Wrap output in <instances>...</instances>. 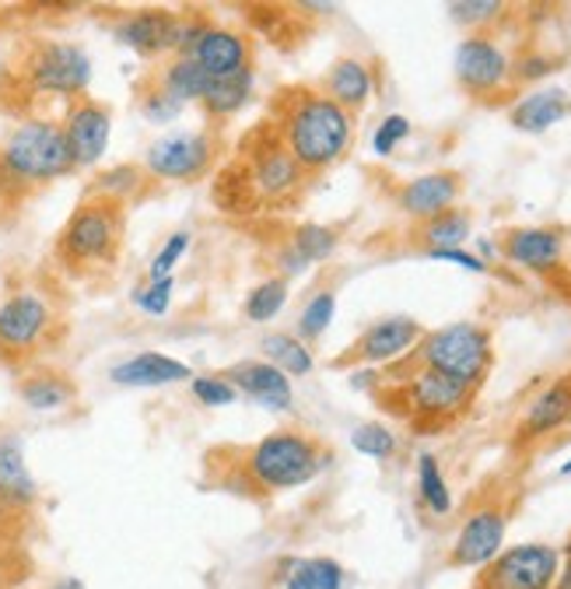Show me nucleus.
<instances>
[{"mask_svg": "<svg viewBox=\"0 0 571 589\" xmlns=\"http://www.w3.org/2000/svg\"><path fill=\"white\" fill-rule=\"evenodd\" d=\"M274 127L301 172H323L347 155L354 116L341 110L327 92L295 88L281 99Z\"/></svg>", "mask_w": 571, "mask_h": 589, "instance_id": "nucleus-1", "label": "nucleus"}, {"mask_svg": "<svg viewBox=\"0 0 571 589\" xmlns=\"http://www.w3.org/2000/svg\"><path fill=\"white\" fill-rule=\"evenodd\" d=\"M239 155L242 158L225 172L221 190H218V196L236 190V196L225 204L231 214L281 207V204L295 201L306 172H301V166L292 158V151L284 148L274 123H260V131L245 137Z\"/></svg>", "mask_w": 571, "mask_h": 589, "instance_id": "nucleus-2", "label": "nucleus"}, {"mask_svg": "<svg viewBox=\"0 0 571 589\" xmlns=\"http://www.w3.org/2000/svg\"><path fill=\"white\" fill-rule=\"evenodd\" d=\"M75 172L64 127L53 120H25L0 140V196L8 204L25 201L60 175Z\"/></svg>", "mask_w": 571, "mask_h": 589, "instance_id": "nucleus-3", "label": "nucleus"}, {"mask_svg": "<svg viewBox=\"0 0 571 589\" xmlns=\"http://www.w3.org/2000/svg\"><path fill=\"white\" fill-rule=\"evenodd\" d=\"M123 204L105 196H84L75 214L60 228L53 257L70 274H88L99 267H113L123 246Z\"/></svg>", "mask_w": 571, "mask_h": 589, "instance_id": "nucleus-4", "label": "nucleus"}, {"mask_svg": "<svg viewBox=\"0 0 571 589\" xmlns=\"http://www.w3.org/2000/svg\"><path fill=\"white\" fill-rule=\"evenodd\" d=\"M330 453L323 445L301 432H281L263 435L253 450L242 456L249 485L260 491H284V488H301L327 467Z\"/></svg>", "mask_w": 571, "mask_h": 589, "instance_id": "nucleus-5", "label": "nucleus"}, {"mask_svg": "<svg viewBox=\"0 0 571 589\" xmlns=\"http://www.w3.org/2000/svg\"><path fill=\"white\" fill-rule=\"evenodd\" d=\"M491 333L477 324H453L435 333H424L418 341L421 369H435L442 376H453L477 389L491 369Z\"/></svg>", "mask_w": 571, "mask_h": 589, "instance_id": "nucleus-6", "label": "nucleus"}, {"mask_svg": "<svg viewBox=\"0 0 571 589\" xmlns=\"http://www.w3.org/2000/svg\"><path fill=\"white\" fill-rule=\"evenodd\" d=\"M18 75L35 95H67L75 102L92 81V57L78 43L43 39L25 53Z\"/></svg>", "mask_w": 571, "mask_h": 589, "instance_id": "nucleus-7", "label": "nucleus"}, {"mask_svg": "<svg viewBox=\"0 0 571 589\" xmlns=\"http://www.w3.org/2000/svg\"><path fill=\"white\" fill-rule=\"evenodd\" d=\"M53 327H57V313H53L49 298L39 292H14L0 306V354L8 362L32 359L49 341Z\"/></svg>", "mask_w": 571, "mask_h": 589, "instance_id": "nucleus-8", "label": "nucleus"}, {"mask_svg": "<svg viewBox=\"0 0 571 589\" xmlns=\"http://www.w3.org/2000/svg\"><path fill=\"white\" fill-rule=\"evenodd\" d=\"M561 555L547 544H519L502 551L477 589H555Z\"/></svg>", "mask_w": 571, "mask_h": 589, "instance_id": "nucleus-9", "label": "nucleus"}, {"mask_svg": "<svg viewBox=\"0 0 571 589\" xmlns=\"http://www.w3.org/2000/svg\"><path fill=\"white\" fill-rule=\"evenodd\" d=\"M214 151H218V140L201 131H183L158 137L145 155V166L155 180H175L190 183L201 180V175L214 166Z\"/></svg>", "mask_w": 571, "mask_h": 589, "instance_id": "nucleus-10", "label": "nucleus"}, {"mask_svg": "<svg viewBox=\"0 0 571 589\" xmlns=\"http://www.w3.org/2000/svg\"><path fill=\"white\" fill-rule=\"evenodd\" d=\"M473 393L477 389H470L467 383H459L453 376H442V372H435V369H421L407 380L403 400L418 421L445 424L449 418L462 415V410L470 407Z\"/></svg>", "mask_w": 571, "mask_h": 589, "instance_id": "nucleus-11", "label": "nucleus"}, {"mask_svg": "<svg viewBox=\"0 0 571 589\" xmlns=\"http://www.w3.org/2000/svg\"><path fill=\"white\" fill-rule=\"evenodd\" d=\"M509 75H512L509 57L494 46V39H488V35H470V39L459 43L456 81L467 88L470 95L488 99L494 92H502L509 84Z\"/></svg>", "mask_w": 571, "mask_h": 589, "instance_id": "nucleus-12", "label": "nucleus"}, {"mask_svg": "<svg viewBox=\"0 0 571 589\" xmlns=\"http://www.w3.org/2000/svg\"><path fill=\"white\" fill-rule=\"evenodd\" d=\"M60 127H64V137H67L70 158H75V169H88L105 155V148H110L113 116L102 102L81 95V99L70 102V110H67Z\"/></svg>", "mask_w": 571, "mask_h": 589, "instance_id": "nucleus-13", "label": "nucleus"}, {"mask_svg": "<svg viewBox=\"0 0 571 589\" xmlns=\"http://www.w3.org/2000/svg\"><path fill=\"white\" fill-rule=\"evenodd\" d=\"M505 526H509V516L498 506H484V509L470 512L467 523H462V530H459L456 544H453L449 565H456V568L491 565L498 555H502Z\"/></svg>", "mask_w": 571, "mask_h": 589, "instance_id": "nucleus-14", "label": "nucleus"}, {"mask_svg": "<svg viewBox=\"0 0 571 589\" xmlns=\"http://www.w3.org/2000/svg\"><path fill=\"white\" fill-rule=\"evenodd\" d=\"M424 337L421 324L407 316H392L382 319V324H372L358 341L347 348V354L341 359V365H382L407 354Z\"/></svg>", "mask_w": 571, "mask_h": 589, "instance_id": "nucleus-15", "label": "nucleus"}, {"mask_svg": "<svg viewBox=\"0 0 571 589\" xmlns=\"http://www.w3.org/2000/svg\"><path fill=\"white\" fill-rule=\"evenodd\" d=\"M190 57L204 67L207 78H236L253 70V49H249V39L231 29H207L201 35V43L193 46Z\"/></svg>", "mask_w": 571, "mask_h": 589, "instance_id": "nucleus-16", "label": "nucleus"}, {"mask_svg": "<svg viewBox=\"0 0 571 589\" xmlns=\"http://www.w3.org/2000/svg\"><path fill=\"white\" fill-rule=\"evenodd\" d=\"M175 22H180V14L162 11V8H145V11L119 18L113 35H116V43L130 46L140 57H158V53L172 49Z\"/></svg>", "mask_w": 571, "mask_h": 589, "instance_id": "nucleus-17", "label": "nucleus"}, {"mask_svg": "<svg viewBox=\"0 0 571 589\" xmlns=\"http://www.w3.org/2000/svg\"><path fill=\"white\" fill-rule=\"evenodd\" d=\"M225 380L266 410H292V380L271 362H239L225 372Z\"/></svg>", "mask_w": 571, "mask_h": 589, "instance_id": "nucleus-18", "label": "nucleus"}, {"mask_svg": "<svg viewBox=\"0 0 571 589\" xmlns=\"http://www.w3.org/2000/svg\"><path fill=\"white\" fill-rule=\"evenodd\" d=\"M459 196V175L456 172H427L421 180H410L400 193H397V204L403 214L418 222L435 218V214L449 211Z\"/></svg>", "mask_w": 571, "mask_h": 589, "instance_id": "nucleus-19", "label": "nucleus"}, {"mask_svg": "<svg viewBox=\"0 0 571 589\" xmlns=\"http://www.w3.org/2000/svg\"><path fill=\"white\" fill-rule=\"evenodd\" d=\"M568 421H571V376H561L529 400L519 428H515V435L529 442V439L558 432V428H564Z\"/></svg>", "mask_w": 571, "mask_h": 589, "instance_id": "nucleus-20", "label": "nucleus"}, {"mask_svg": "<svg viewBox=\"0 0 571 589\" xmlns=\"http://www.w3.org/2000/svg\"><path fill=\"white\" fill-rule=\"evenodd\" d=\"M502 253L529 271H550L564 253V236L558 228H512L502 242Z\"/></svg>", "mask_w": 571, "mask_h": 589, "instance_id": "nucleus-21", "label": "nucleus"}, {"mask_svg": "<svg viewBox=\"0 0 571 589\" xmlns=\"http://www.w3.org/2000/svg\"><path fill=\"white\" fill-rule=\"evenodd\" d=\"M110 380L119 386H169V383L193 380V372L186 362H175L162 351H140L134 359L113 365Z\"/></svg>", "mask_w": 571, "mask_h": 589, "instance_id": "nucleus-22", "label": "nucleus"}, {"mask_svg": "<svg viewBox=\"0 0 571 589\" xmlns=\"http://www.w3.org/2000/svg\"><path fill=\"white\" fill-rule=\"evenodd\" d=\"M564 116H571V99L561 88H547V92H533L526 99H519L512 105V127L526 131V134H544L555 123H561Z\"/></svg>", "mask_w": 571, "mask_h": 589, "instance_id": "nucleus-23", "label": "nucleus"}, {"mask_svg": "<svg viewBox=\"0 0 571 589\" xmlns=\"http://www.w3.org/2000/svg\"><path fill=\"white\" fill-rule=\"evenodd\" d=\"M35 495H39V488L28 474L22 442H18V435H0V498L8 506H32Z\"/></svg>", "mask_w": 571, "mask_h": 589, "instance_id": "nucleus-24", "label": "nucleus"}, {"mask_svg": "<svg viewBox=\"0 0 571 589\" xmlns=\"http://www.w3.org/2000/svg\"><path fill=\"white\" fill-rule=\"evenodd\" d=\"M327 95L354 116L372 99V70L354 57L336 60L327 75Z\"/></svg>", "mask_w": 571, "mask_h": 589, "instance_id": "nucleus-25", "label": "nucleus"}, {"mask_svg": "<svg viewBox=\"0 0 571 589\" xmlns=\"http://www.w3.org/2000/svg\"><path fill=\"white\" fill-rule=\"evenodd\" d=\"M277 582L284 589H344V568L333 558H284Z\"/></svg>", "mask_w": 571, "mask_h": 589, "instance_id": "nucleus-26", "label": "nucleus"}, {"mask_svg": "<svg viewBox=\"0 0 571 589\" xmlns=\"http://www.w3.org/2000/svg\"><path fill=\"white\" fill-rule=\"evenodd\" d=\"M18 397H22L25 407H32V410H60L78 397V386L70 383L64 372L39 369L18 383Z\"/></svg>", "mask_w": 571, "mask_h": 589, "instance_id": "nucleus-27", "label": "nucleus"}, {"mask_svg": "<svg viewBox=\"0 0 571 589\" xmlns=\"http://www.w3.org/2000/svg\"><path fill=\"white\" fill-rule=\"evenodd\" d=\"M158 84H162L165 92H169L175 102H180V105H186V102H201V99H204L210 78L204 75V67L196 64L193 57H172V60L165 64L162 81H158Z\"/></svg>", "mask_w": 571, "mask_h": 589, "instance_id": "nucleus-28", "label": "nucleus"}, {"mask_svg": "<svg viewBox=\"0 0 571 589\" xmlns=\"http://www.w3.org/2000/svg\"><path fill=\"white\" fill-rule=\"evenodd\" d=\"M418 239L427 246V253H432V249H459L470 239V214L456 211V207L442 211V214H435V218L421 222Z\"/></svg>", "mask_w": 571, "mask_h": 589, "instance_id": "nucleus-29", "label": "nucleus"}, {"mask_svg": "<svg viewBox=\"0 0 571 589\" xmlns=\"http://www.w3.org/2000/svg\"><path fill=\"white\" fill-rule=\"evenodd\" d=\"M249 88H253V70H245V75H236V78H210L201 102L214 120H225L242 110L249 99Z\"/></svg>", "mask_w": 571, "mask_h": 589, "instance_id": "nucleus-30", "label": "nucleus"}, {"mask_svg": "<svg viewBox=\"0 0 571 589\" xmlns=\"http://www.w3.org/2000/svg\"><path fill=\"white\" fill-rule=\"evenodd\" d=\"M263 354L274 369H281L284 376H309L312 372V351L292 333H271L263 337Z\"/></svg>", "mask_w": 571, "mask_h": 589, "instance_id": "nucleus-31", "label": "nucleus"}, {"mask_svg": "<svg viewBox=\"0 0 571 589\" xmlns=\"http://www.w3.org/2000/svg\"><path fill=\"white\" fill-rule=\"evenodd\" d=\"M140 186H145V172L137 166H113L105 169L102 175H95L92 190L88 196H105V201H116V204H127V196H134Z\"/></svg>", "mask_w": 571, "mask_h": 589, "instance_id": "nucleus-32", "label": "nucleus"}, {"mask_svg": "<svg viewBox=\"0 0 571 589\" xmlns=\"http://www.w3.org/2000/svg\"><path fill=\"white\" fill-rule=\"evenodd\" d=\"M418 491L424 498V506L432 509L435 516H445L453 509L449 485H445L442 467H438V460L432 453H421V460H418Z\"/></svg>", "mask_w": 571, "mask_h": 589, "instance_id": "nucleus-33", "label": "nucleus"}, {"mask_svg": "<svg viewBox=\"0 0 571 589\" xmlns=\"http://www.w3.org/2000/svg\"><path fill=\"white\" fill-rule=\"evenodd\" d=\"M288 302V281L284 277H271L256 284L253 292L245 298V316L253 319V324H266V319H274L281 313V306Z\"/></svg>", "mask_w": 571, "mask_h": 589, "instance_id": "nucleus-34", "label": "nucleus"}, {"mask_svg": "<svg viewBox=\"0 0 571 589\" xmlns=\"http://www.w3.org/2000/svg\"><path fill=\"white\" fill-rule=\"evenodd\" d=\"M288 242L295 246V253L306 263H319L336 249V231L323 228V225H298Z\"/></svg>", "mask_w": 571, "mask_h": 589, "instance_id": "nucleus-35", "label": "nucleus"}, {"mask_svg": "<svg viewBox=\"0 0 571 589\" xmlns=\"http://www.w3.org/2000/svg\"><path fill=\"white\" fill-rule=\"evenodd\" d=\"M351 445L358 453H365V456H372V460H389L392 453H397V435L389 432L386 424H358L351 432Z\"/></svg>", "mask_w": 571, "mask_h": 589, "instance_id": "nucleus-36", "label": "nucleus"}, {"mask_svg": "<svg viewBox=\"0 0 571 589\" xmlns=\"http://www.w3.org/2000/svg\"><path fill=\"white\" fill-rule=\"evenodd\" d=\"M333 309H336V298H333V292H319L309 306H306V313H301V319H298V333L306 337V341H312V337H319L327 327H330V319H333Z\"/></svg>", "mask_w": 571, "mask_h": 589, "instance_id": "nucleus-37", "label": "nucleus"}, {"mask_svg": "<svg viewBox=\"0 0 571 589\" xmlns=\"http://www.w3.org/2000/svg\"><path fill=\"white\" fill-rule=\"evenodd\" d=\"M190 389L204 407H228V404L239 400V389L231 386L225 376H193Z\"/></svg>", "mask_w": 571, "mask_h": 589, "instance_id": "nucleus-38", "label": "nucleus"}, {"mask_svg": "<svg viewBox=\"0 0 571 589\" xmlns=\"http://www.w3.org/2000/svg\"><path fill=\"white\" fill-rule=\"evenodd\" d=\"M140 113H145L151 123H158V127H162V123H172L175 116L183 113V105L175 102L162 84H151L148 92H140Z\"/></svg>", "mask_w": 571, "mask_h": 589, "instance_id": "nucleus-39", "label": "nucleus"}, {"mask_svg": "<svg viewBox=\"0 0 571 589\" xmlns=\"http://www.w3.org/2000/svg\"><path fill=\"white\" fill-rule=\"evenodd\" d=\"M502 11L505 4H498V0H456V4H449V14L459 25H488L494 18H502Z\"/></svg>", "mask_w": 571, "mask_h": 589, "instance_id": "nucleus-40", "label": "nucleus"}, {"mask_svg": "<svg viewBox=\"0 0 571 589\" xmlns=\"http://www.w3.org/2000/svg\"><path fill=\"white\" fill-rule=\"evenodd\" d=\"M186 249H190V231H175V236H169V242L158 249V257H155L151 267H148V281L172 277V267L183 260Z\"/></svg>", "mask_w": 571, "mask_h": 589, "instance_id": "nucleus-41", "label": "nucleus"}, {"mask_svg": "<svg viewBox=\"0 0 571 589\" xmlns=\"http://www.w3.org/2000/svg\"><path fill=\"white\" fill-rule=\"evenodd\" d=\"M172 288H175L172 277L148 281V288H140V292L134 295L137 309L148 313V316H165V313H169V302H172Z\"/></svg>", "mask_w": 571, "mask_h": 589, "instance_id": "nucleus-42", "label": "nucleus"}, {"mask_svg": "<svg viewBox=\"0 0 571 589\" xmlns=\"http://www.w3.org/2000/svg\"><path fill=\"white\" fill-rule=\"evenodd\" d=\"M410 134V120L407 116H386L382 127L376 131V137H372V148H376V155H392L400 148V140Z\"/></svg>", "mask_w": 571, "mask_h": 589, "instance_id": "nucleus-43", "label": "nucleus"}, {"mask_svg": "<svg viewBox=\"0 0 571 589\" xmlns=\"http://www.w3.org/2000/svg\"><path fill=\"white\" fill-rule=\"evenodd\" d=\"M432 260H449V263H459L462 271H473V274H484L488 271V263L480 260V257H473V253H462V249H432L427 253Z\"/></svg>", "mask_w": 571, "mask_h": 589, "instance_id": "nucleus-44", "label": "nucleus"}, {"mask_svg": "<svg viewBox=\"0 0 571 589\" xmlns=\"http://www.w3.org/2000/svg\"><path fill=\"white\" fill-rule=\"evenodd\" d=\"M550 70V60H544V57H526L523 64H519V78L523 81H533V78H544Z\"/></svg>", "mask_w": 571, "mask_h": 589, "instance_id": "nucleus-45", "label": "nucleus"}, {"mask_svg": "<svg viewBox=\"0 0 571 589\" xmlns=\"http://www.w3.org/2000/svg\"><path fill=\"white\" fill-rule=\"evenodd\" d=\"M555 589H571V544L564 547V568H561V576H558Z\"/></svg>", "mask_w": 571, "mask_h": 589, "instance_id": "nucleus-46", "label": "nucleus"}, {"mask_svg": "<svg viewBox=\"0 0 571 589\" xmlns=\"http://www.w3.org/2000/svg\"><path fill=\"white\" fill-rule=\"evenodd\" d=\"M49 589H84V582L78 576H64L60 582H53Z\"/></svg>", "mask_w": 571, "mask_h": 589, "instance_id": "nucleus-47", "label": "nucleus"}, {"mask_svg": "<svg viewBox=\"0 0 571 589\" xmlns=\"http://www.w3.org/2000/svg\"><path fill=\"white\" fill-rule=\"evenodd\" d=\"M561 477H571V460H568L564 467H561Z\"/></svg>", "mask_w": 571, "mask_h": 589, "instance_id": "nucleus-48", "label": "nucleus"}, {"mask_svg": "<svg viewBox=\"0 0 571 589\" xmlns=\"http://www.w3.org/2000/svg\"><path fill=\"white\" fill-rule=\"evenodd\" d=\"M0 582H4V576H0Z\"/></svg>", "mask_w": 571, "mask_h": 589, "instance_id": "nucleus-49", "label": "nucleus"}]
</instances>
